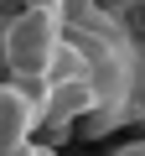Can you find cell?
Masks as SVG:
<instances>
[{
	"label": "cell",
	"mask_w": 145,
	"mask_h": 156,
	"mask_svg": "<svg viewBox=\"0 0 145 156\" xmlns=\"http://www.w3.org/2000/svg\"><path fill=\"white\" fill-rule=\"evenodd\" d=\"M62 37H67V26H62V16L52 5H26L5 31H0V62H5V73L16 78V83L42 89L47 68H52V57L62 47Z\"/></svg>",
	"instance_id": "1"
},
{
	"label": "cell",
	"mask_w": 145,
	"mask_h": 156,
	"mask_svg": "<svg viewBox=\"0 0 145 156\" xmlns=\"http://www.w3.org/2000/svg\"><path fill=\"white\" fill-rule=\"evenodd\" d=\"M11 156H57V151H52V146H36V140H31V146H21V151H11Z\"/></svg>",
	"instance_id": "4"
},
{
	"label": "cell",
	"mask_w": 145,
	"mask_h": 156,
	"mask_svg": "<svg viewBox=\"0 0 145 156\" xmlns=\"http://www.w3.org/2000/svg\"><path fill=\"white\" fill-rule=\"evenodd\" d=\"M42 130V94L26 83H0V156H11L21 146H31Z\"/></svg>",
	"instance_id": "2"
},
{
	"label": "cell",
	"mask_w": 145,
	"mask_h": 156,
	"mask_svg": "<svg viewBox=\"0 0 145 156\" xmlns=\"http://www.w3.org/2000/svg\"><path fill=\"white\" fill-rule=\"evenodd\" d=\"M42 125L47 130H62L72 120H88L99 109V94H93V78H57V83H42Z\"/></svg>",
	"instance_id": "3"
}]
</instances>
